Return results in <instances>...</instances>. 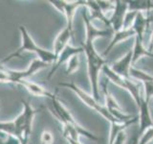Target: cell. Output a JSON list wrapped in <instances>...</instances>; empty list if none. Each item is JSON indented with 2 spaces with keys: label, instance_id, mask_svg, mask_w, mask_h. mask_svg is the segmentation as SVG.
I'll return each instance as SVG.
<instances>
[{
  "label": "cell",
  "instance_id": "cell-1",
  "mask_svg": "<svg viewBox=\"0 0 153 144\" xmlns=\"http://www.w3.org/2000/svg\"><path fill=\"white\" fill-rule=\"evenodd\" d=\"M82 18L86 30L85 42L82 45L83 52L85 53L86 60H87V71L90 81V86L92 88V96L95 100L100 99V84L99 76L102 71V66L107 64V61L103 59L102 55L97 52L94 45V40L98 38H104L111 35L112 31L109 29H98L94 26V24L89 18L88 9L85 8L82 12Z\"/></svg>",
  "mask_w": 153,
  "mask_h": 144
},
{
  "label": "cell",
  "instance_id": "cell-2",
  "mask_svg": "<svg viewBox=\"0 0 153 144\" xmlns=\"http://www.w3.org/2000/svg\"><path fill=\"white\" fill-rule=\"evenodd\" d=\"M19 32L21 35V45L19 48L10 55L6 56L3 59L0 60V65H3L4 64L10 62L11 60L14 59V58H21L23 52H33L37 55L38 59L40 61L46 62V64H54L56 60V57L55 56L54 52L46 50L44 48L38 46L33 40V38L30 35V33L28 32L25 26L19 25L18 27Z\"/></svg>",
  "mask_w": 153,
  "mask_h": 144
},
{
  "label": "cell",
  "instance_id": "cell-3",
  "mask_svg": "<svg viewBox=\"0 0 153 144\" xmlns=\"http://www.w3.org/2000/svg\"><path fill=\"white\" fill-rule=\"evenodd\" d=\"M20 101L23 105V110L16 119L13 120L14 128L13 136L18 139L20 144H29L33 118L40 112V109L33 108L28 100L21 99Z\"/></svg>",
  "mask_w": 153,
  "mask_h": 144
},
{
  "label": "cell",
  "instance_id": "cell-4",
  "mask_svg": "<svg viewBox=\"0 0 153 144\" xmlns=\"http://www.w3.org/2000/svg\"><path fill=\"white\" fill-rule=\"evenodd\" d=\"M49 100L51 101V104H52V108L50 109L51 112L57 120H59V122L61 125H69V126L74 127L75 129L78 130L80 136H83L89 139H92V140H99L100 138L98 136H96L94 134L87 131V130L84 129L83 127H81L80 125L76 121V119L73 117V115L71 114V112L67 110L65 106L60 102V100L56 97V94L53 95V97Z\"/></svg>",
  "mask_w": 153,
  "mask_h": 144
},
{
  "label": "cell",
  "instance_id": "cell-5",
  "mask_svg": "<svg viewBox=\"0 0 153 144\" xmlns=\"http://www.w3.org/2000/svg\"><path fill=\"white\" fill-rule=\"evenodd\" d=\"M59 86H63V88H69L70 90L73 91V92H75L76 94V96H78V97L82 101L86 106H88L89 108L94 110L95 112H99L102 117H104L107 121H109L110 124L119 122L117 119H115L112 116L111 113L109 112V110H107V108L105 107V106L100 104L99 101L95 100L93 96L87 94L84 90L79 88L75 83H72V82H63V83H59Z\"/></svg>",
  "mask_w": 153,
  "mask_h": 144
},
{
  "label": "cell",
  "instance_id": "cell-6",
  "mask_svg": "<svg viewBox=\"0 0 153 144\" xmlns=\"http://www.w3.org/2000/svg\"><path fill=\"white\" fill-rule=\"evenodd\" d=\"M47 65L48 64L40 61L39 59H35L31 62V64L24 70H13L5 67V71H6L8 76L7 83H13L17 85L18 82H20L22 80H26L27 78H30L33 75H35L36 72L45 68Z\"/></svg>",
  "mask_w": 153,
  "mask_h": 144
},
{
  "label": "cell",
  "instance_id": "cell-7",
  "mask_svg": "<svg viewBox=\"0 0 153 144\" xmlns=\"http://www.w3.org/2000/svg\"><path fill=\"white\" fill-rule=\"evenodd\" d=\"M115 6L112 11V16L109 18L110 28H112L113 32H118L122 30L123 27L124 16L128 11V3L127 1H121L117 0L114 2Z\"/></svg>",
  "mask_w": 153,
  "mask_h": 144
},
{
  "label": "cell",
  "instance_id": "cell-8",
  "mask_svg": "<svg viewBox=\"0 0 153 144\" xmlns=\"http://www.w3.org/2000/svg\"><path fill=\"white\" fill-rule=\"evenodd\" d=\"M82 52H83L82 47H74L71 45H67L64 49L59 53V55L57 56L56 62L53 64L52 68L49 72V74H48V79H50L51 77L55 74V72L59 68V66L61 64H63L64 62H67L73 56L79 55L80 53H82Z\"/></svg>",
  "mask_w": 153,
  "mask_h": 144
},
{
  "label": "cell",
  "instance_id": "cell-9",
  "mask_svg": "<svg viewBox=\"0 0 153 144\" xmlns=\"http://www.w3.org/2000/svg\"><path fill=\"white\" fill-rule=\"evenodd\" d=\"M72 37H73V23L66 22L65 28L59 33L53 44V48H54L53 52L56 58L67 45H69V41Z\"/></svg>",
  "mask_w": 153,
  "mask_h": 144
},
{
  "label": "cell",
  "instance_id": "cell-10",
  "mask_svg": "<svg viewBox=\"0 0 153 144\" xmlns=\"http://www.w3.org/2000/svg\"><path fill=\"white\" fill-rule=\"evenodd\" d=\"M138 109H139V116L138 117H139V122H140L138 132L141 136L146 130L153 127V120L150 115L148 101H146L145 99V97H143L141 105L139 106Z\"/></svg>",
  "mask_w": 153,
  "mask_h": 144
},
{
  "label": "cell",
  "instance_id": "cell-11",
  "mask_svg": "<svg viewBox=\"0 0 153 144\" xmlns=\"http://www.w3.org/2000/svg\"><path fill=\"white\" fill-rule=\"evenodd\" d=\"M133 66L132 64V51H128L123 58H121L117 62H113V64L110 66L111 69L117 73L119 76L123 77L124 79H130L129 71Z\"/></svg>",
  "mask_w": 153,
  "mask_h": 144
},
{
  "label": "cell",
  "instance_id": "cell-12",
  "mask_svg": "<svg viewBox=\"0 0 153 144\" xmlns=\"http://www.w3.org/2000/svg\"><path fill=\"white\" fill-rule=\"evenodd\" d=\"M17 85L23 86L29 93L33 96H37V97H44V98L51 99L53 97V95L55 94V93H52L51 91H49L48 89H46L44 86H42L32 81L22 80L20 82H18Z\"/></svg>",
  "mask_w": 153,
  "mask_h": 144
},
{
  "label": "cell",
  "instance_id": "cell-13",
  "mask_svg": "<svg viewBox=\"0 0 153 144\" xmlns=\"http://www.w3.org/2000/svg\"><path fill=\"white\" fill-rule=\"evenodd\" d=\"M136 34L134 32V30L132 28L130 29H122V30H120L118 32H114V35H113V38L111 40V41L109 42V44L107 45V47L105 48L104 52L102 53V57H106L111 50L114 48V46L120 43L123 40H128V38H130L132 37H135Z\"/></svg>",
  "mask_w": 153,
  "mask_h": 144
},
{
  "label": "cell",
  "instance_id": "cell-14",
  "mask_svg": "<svg viewBox=\"0 0 153 144\" xmlns=\"http://www.w3.org/2000/svg\"><path fill=\"white\" fill-rule=\"evenodd\" d=\"M149 24H150V17L146 16L143 13L138 12L136 14L135 20H134V23L132 25V29L136 34L135 37H138L139 38L143 40V36H145L146 29Z\"/></svg>",
  "mask_w": 153,
  "mask_h": 144
},
{
  "label": "cell",
  "instance_id": "cell-15",
  "mask_svg": "<svg viewBox=\"0 0 153 144\" xmlns=\"http://www.w3.org/2000/svg\"><path fill=\"white\" fill-rule=\"evenodd\" d=\"M84 6L87 7L91 12V14H89V18L91 21L93 22V20H95V19H98V20L102 21L106 27L110 28L109 18H107L106 16L102 13L97 1H85Z\"/></svg>",
  "mask_w": 153,
  "mask_h": 144
},
{
  "label": "cell",
  "instance_id": "cell-16",
  "mask_svg": "<svg viewBox=\"0 0 153 144\" xmlns=\"http://www.w3.org/2000/svg\"><path fill=\"white\" fill-rule=\"evenodd\" d=\"M132 51V64L133 65L141 59L142 57H149L153 58V53L148 52L147 48L143 46V40L139 38L138 37H135V40H134V46Z\"/></svg>",
  "mask_w": 153,
  "mask_h": 144
},
{
  "label": "cell",
  "instance_id": "cell-17",
  "mask_svg": "<svg viewBox=\"0 0 153 144\" xmlns=\"http://www.w3.org/2000/svg\"><path fill=\"white\" fill-rule=\"evenodd\" d=\"M139 120L138 116L133 117L130 119L129 121L126 122H117V123H113L111 124V129H110V134H109V143L108 144H114L115 139L117 138L119 136V134L121 132H123L126 128L130 127L132 124L136 123Z\"/></svg>",
  "mask_w": 153,
  "mask_h": 144
},
{
  "label": "cell",
  "instance_id": "cell-18",
  "mask_svg": "<svg viewBox=\"0 0 153 144\" xmlns=\"http://www.w3.org/2000/svg\"><path fill=\"white\" fill-rule=\"evenodd\" d=\"M102 71L105 75V77L107 78V80L111 81L112 83L117 85L118 86H120V88L126 89V80H128V79H124L123 77L119 76L117 73H115V72L111 69V67H110L107 64L102 66Z\"/></svg>",
  "mask_w": 153,
  "mask_h": 144
},
{
  "label": "cell",
  "instance_id": "cell-19",
  "mask_svg": "<svg viewBox=\"0 0 153 144\" xmlns=\"http://www.w3.org/2000/svg\"><path fill=\"white\" fill-rule=\"evenodd\" d=\"M127 3L128 11L145 13L153 10V1H149V0H131V1H127Z\"/></svg>",
  "mask_w": 153,
  "mask_h": 144
},
{
  "label": "cell",
  "instance_id": "cell-20",
  "mask_svg": "<svg viewBox=\"0 0 153 144\" xmlns=\"http://www.w3.org/2000/svg\"><path fill=\"white\" fill-rule=\"evenodd\" d=\"M126 89L129 91V93L131 94V96L133 97L134 101H135V103L137 105V107L141 105V102H142V99L143 96L141 95V92H140V86L138 84L134 83L133 81H131V79H128L126 80Z\"/></svg>",
  "mask_w": 153,
  "mask_h": 144
},
{
  "label": "cell",
  "instance_id": "cell-21",
  "mask_svg": "<svg viewBox=\"0 0 153 144\" xmlns=\"http://www.w3.org/2000/svg\"><path fill=\"white\" fill-rule=\"evenodd\" d=\"M129 76H130V79H135L143 83V82L146 81H150L153 80V76L146 73V72L143 71L141 69H138L136 67H134V65L130 68V71H129Z\"/></svg>",
  "mask_w": 153,
  "mask_h": 144
},
{
  "label": "cell",
  "instance_id": "cell-22",
  "mask_svg": "<svg viewBox=\"0 0 153 144\" xmlns=\"http://www.w3.org/2000/svg\"><path fill=\"white\" fill-rule=\"evenodd\" d=\"M79 68V55H75L67 62L66 73L73 74L76 71H78Z\"/></svg>",
  "mask_w": 153,
  "mask_h": 144
},
{
  "label": "cell",
  "instance_id": "cell-23",
  "mask_svg": "<svg viewBox=\"0 0 153 144\" xmlns=\"http://www.w3.org/2000/svg\"><path fill=\"white\" fill-rule=\"evenodd\" d=\"M137 12L134 11H127L126 16H124V20H123V29H130L132 28V25L135 20Z\"/></svg>",
  "mask_w": 153,
  "mask_h": 144
},
{
  "label": "cell",
  "instance_id": "cell-24",
  "mask_svg": "<svg viewBox=\"0 0 153 144\" xmlns=\"http://www.w3.org/2000/svg\"><path fill=\"white\" fill-rule=\"evenodd\" d=\"M143 88H145V99L149 102V100L153 97V80L143 82Z\"/></svg>",
  "mask_w": 153,
  "mask_h": 144
},
{
  "label": "cell",
  "instance_id": "cell-25",
  "mask_svg": "<svg viewBox=\"0 0 153 144\" xmlns=\"http://www.w3.org/2000/svg\"><path fill=\"white\" fill-rule=\"evenodd\" d=\"M55 140L54 134H53L50 131L45 130L41 133L40 136V143L41 144H53Z\"/></svg>",
  "mask_w": 153,
  "mask_h": 144
},
{
  "label": "cell",
  "instance_id": "cell-26",
  "mask_svg": "<svg viewBox=\"0 0 153 144\" xmlns=\"http://www.w3.org/2000/svg\"><path fill=\"white\" fill-rule=\"evenodd\" d=\"M98 4H99V6L100 8V10L102 11V13L105 14H106V12H109V11H113L114 10V6H115V4L114 2H111V1H97Z\"/></svg>",
  "mask_w": 153,
  "mask_h": 144
},
{
  "label": "cell",
  "instance_id": "cell-27",
  "mask_svg": "<svg viewBox=\"0 0 153 144\" xmlns=\"http://www.w3.org/2000/svg\"><path fill=\"white\" fill-rule=\"evenodd\" d=\"M53 6H54L59 13L64 14V10H65V5L66 1H60V0H54V1H49Z\"/></svg>",
  "mask_w": 153,
  "mask_h": 144
},
{
  "label": "cell",
  "instance_id": "cell-28",
  "mask_svg": "<svg viewBox=\"0 0 153 144\" xmlns=\"http://www.w3.org/2000/svg\"><path fill=\"white\" fill-rule=\"evenodd\" d=\"M139 136H140L139 132L134 133L130 137L126 138V142H124V144H139V140H140Z\"/></svg>",
  "mask_w": 153,
  "mask_h": 144
},
{
  "label": "cell",
  "instance_id": "cell-29",
  "mask_svg": "<svg viewBox=\"0 0 153 144\" xmlns=\"http://www.w3.org/2000/svg\"><path fill=\"white\" fill-rule=\"evenodd\" d=\"M2 144H20V142H19V140L16 136L8 134V136L3 139Z\"/></svg>",
  "mask_w": 153,
  "mask_h": 144
},
{
  "label": "cell",
  "instance_id": "cell-30",
  "mask_svg": "<svg viewBox=\"0 0 153 144\" xmlns=\"http://www.w3.org/2000/svg\"><path fill=\"white\" fill-rule=\"evenodd\" d=\"M126 132H121L119 134V136H117V138L115 139V141H114V144H124V142H126Z\"/></svg>",
  "mask_w": 153,
  "mask_h": 144
},
{
  "label": "cell",
  "instance_id": "cell-31",
  "mask_svg": "<svg viewBox=\"0 0 153 144\" xmlns=\"http://www.w3.org/2000/svg\"><path fill=\"white\" fill-rule=\"evenodd\" d=\"M146 48H147L148 52L153 53V32L151 33L150 40H149V42H148V46H147Z\"/></svg>",
  "mask_w": 153,
  "mask_h": 144
},
{
  "label": "cell",
  "instance_id": "cell-32",
  "mask_svg": "<svg viewBox=\"0 0 153 144\" xmlns=\"http://www.w3.org/2000/svg\"><path fill=\"white\" fill-rule=\"evenodd\" d=\"M68 144H82V143H80V141H69Z\"/></svg>",
  "mask_w": 153,
  "mask_h": 144
},
{
  "label": "cell",
  "instance_id": "cell-33",
  "mask_svg": "<svg viewBox=\"0 0 153 144\" xmlns=\"http://www.w3.org/2000/svg\"><path fill=\"white\" fill-rule=\"evenodd\" d=\"M7 136H6V134H3V133H1V132H0V138H2V139H4L5 137H6Z\"/></svg>",
  "mask_w": 153,
  "mask_h": 144
},
{
  "label": "cell",
  "instance_id": "cell-34",
  "mask_svg": "<svg viewBox=\"0 0 153 144\" xmlns=\"http://www.w3.org/2000/svg\"><path fill=\"white\" fill-rule=\"evenodd\" d=\"M151 22H153V17L150 18V23H151Z\"/></svg>",
  "mask_w": 153,
  "mask_h": 144
},
{
  "label": "cell",
  "instance_id": "cell-35",
  "mask_svg": "<svg viewBox=\"0 0 153 144\" xmlns=\"http://www.w3.org/2000/svg\"><path fill=\"white\" fill-rule=\"evenodd\" d=\"M152 142H153V139H152Z\"/></svg>",
  "mask_w": 153,
  "mask_h": 144
}]
</instances>
